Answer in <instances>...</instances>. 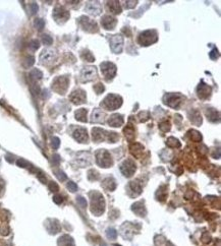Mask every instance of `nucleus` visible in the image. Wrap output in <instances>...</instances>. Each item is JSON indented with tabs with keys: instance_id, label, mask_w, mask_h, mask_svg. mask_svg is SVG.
Listing matches in <instances>:
<instances>
[{
	"instance_id": "7ed1b4c3",
	"label": "nucleus",
	"mask_w": 221,
	"mask_h": 246,
	"mask_svg": "<svg viewBox=\"0 0 221 246\" xmlns=\"http://www.w3.org/2000/svg\"><path fill=\"white\" fill-rule=\"evenodd\" d=\"M68 187L71 188V191H76V184L71 183V182L68 184Z\"/></svg>"
},
{
	"instance_id": "20e7f679",
	"label": "nucleus",
	"mask_w": 221,
	"mask_h": 246,
	"mask_svg": "<svg viewBox=\"0 0 221 246\" xmlns=\"http://www.w3.org/2000/svg\"><path fill=\"white\" fill-rule=\"evenodd\" d=\"M79 202H80V203H82V206H83V207H86V204H87L86 200L83 197H79Z\"/></svg>"
},
{
	"instance_id": "f257e3e1",
	"label": "nucleus",
	"mask_w": 221,
	"mask_h": 246,
	"mask_svg": "<svg viewBox=\"0 0 221 246\" xmlns=\"http://www.w3.org/2000/svg\"><path fill=\"white\" fill-rule=\"evenodd\" d=\"M95 75H96V71L93 67H88L87 69L84 70V76L86 77V80L92 79L93 77H95Z\"/></svg>"
},
{
	"instance_id": "f03ea898",
	"label": "nucleus",
	"mask_w": 221,
	"mask_h": 246,
	"mask_svg": "<svg viewBox=\"0 0 221 246\" xmlns=\"http://www.w3.org/2000/svg\"><path fill=\"white\" fill-rule=\"evenodd\" d=\"M107 236L110 237V238H112V239H115L116 238V231L113 230V229H111V230H108L107 231Z\"/></svg>"
}]
</instances>
